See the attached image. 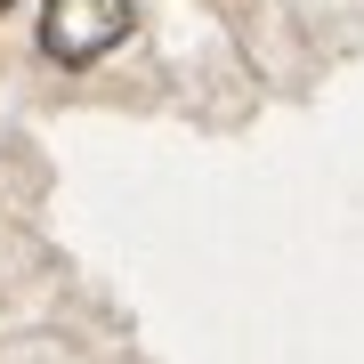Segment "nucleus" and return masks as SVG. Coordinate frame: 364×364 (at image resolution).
Instances as JSON below:
<instances>
[{
  "instance_id": "nucleus-1",
  "label": "nucleus",
  "mask_w": 364,
  "mask_h": 364,
  "mask_svg": "<svg viewBox=\"0 0 364 364\" xmlns=\"http://www.w3.org/2000/svg\"><path fill=\"white\" fill-rule=\"evenodd\" d=\"M130 0H41V49L57 65H97L122 33H130Z\"/></svg>"
}]
</instances>
